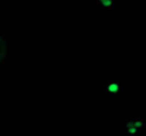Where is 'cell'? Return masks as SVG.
I'll use <instances>...</instances> for the list:
<instances>
[{"instance_id": "cell-1", "label": "cell", "mask_w": 146, "mask_h": 136, "mask_svg": "<svg viewBox=\"0 0 146 136\" xmlns=\"http://www.w3.org/2000/svg\"><path fill=\"white\" fill-rule=\"evenodd\" d=\"M104 94L108 95H119L121 94V83L118 80H109L103 85Z\"/></svg>"}, {"instance_id": "cell-2", "label": "cell", "mask_w": 146, "mask_h": 136, "mask_svg": "<svg viewBox=\"0 0 146 136\" xmlns=\"http://www.w3.org/2000/svg\"><path fill=\"white\" fill-rule=\"evenodd\" d=\"M124 130H126V136H136L140 132L139 130H137V127L133 125L131 118L126 121V123H124Z\"/></svg>"}, {"instance_id": "cell-3", "label": "cell", "mask_w": 146, "mask_h": 136, "mask_svg": "<svg viewBox=\"0 0 146 136\" xmlns=\"http://www.w3.org/2000/svg\"><path fill=\"white\" fill-rule=\"evenodd\" d=\"M98 5L103 10H110L114 7V0H98Z\"/></svg>"}, {"instance_id": "cell-4", "label": "cell", "mask_w": 146, "mask_h": 136, "mask_svg": "<svg viewBox=\"0 0 146 136\" xmlns=\"http://www.w3.org/2000/svg\"><path fill=\"white\" fill-rule=\"evenodd\" d=\"M131 119H132V122H133V125L137 127V130H139L140 132H141V131H144V130L146 129V125H145L144 119H142L141 117H133V118H131Z\"/></svg>"}]
</instances>
